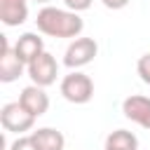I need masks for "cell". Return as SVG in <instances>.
I'll return each instance as SVG.
<instances>
[{
	"label": "cell",
	"instance_id": "obj_1",
	"mask_svg": "<svg viewBox=\"0 0 150 150\" xmlns=\"http://www.w3.org/2000/svg\"><path fill=\"white\" fill-rule=\"evenodd\" d=\"M35 23H38V30L49 38H80L84 28V21L77 12L52 7V5H45L38 12Z\"/></svg>",
	"mask_w": 150,
	"mask_h": 150
},
{
	"label": "cell",
	"instance_id": "obj_2",
	"mask_svg": "<svg viewBox=\"0 0 150 150\" xmlns=\"http://www.w3.org/2000/svg\"><path fill=\"white\" fill-rule=\"evenodd\" d=\"M61 96L68 103H75V105L89 103L91 96H94V82H91V77L87 73H80V70L68 73L61 80Z\"/></svg>",
	"mask_w": 150,
	"mask_h": 150
},
{
	"label": "cell",
	"instance_id": "obj_3",
	"mask_svg": "<svg viewBox=\"0 0 150 150\" xmlns=\"http://www.w3.org/2000/svg\"><path fill=\"white\" fill-rule=\"evenodd\" d=\"M35 120H38V117H33L19 101L5 103L2 110H0V124H2V129L9 131V134H19V136H21V134L30 131L33 124H35Z\"/></svg>",
	"mask_w": 150,
	"mask_h": 150
},
{
	"label": "cell",
	"instance_id": "obj_4",
	"mask_svg": "<svg viewBox=\"0 0 150 150\" xmlns=\"http://www.w3.org/2000/svg\"><path fill=\"white\" fill-rule=\"evenodd\" d=\"M98 54V45L94 38H75L63 54V66H68L70 70H77L87 63H91Z\"/></svg>",
	"mask_w": 150,
	"mask_h": 150
},
{
	"label": "cell",
	"instance_id": "obj_5",
	"mask_svg": "<svg viewBox=\"0 0 150 150\" xmlns=\"http://www.w3.org/2000/svg\"><path fill=\"white\" fill-rule=\"evenodd\" d=\"M26 73L30 77L33 84L38 87H49L56 82V75H59V63L56 59L49 54V52H42L38 59H33L28 66H26Z\"/></svg>",
	"mask_w": 150,
	"mask_h": 150
},
{
	"label": "cell",
	"instance_id": "obj_6",
	"mask_svg": "<svg viewBox=\"0 0 150 150\" xmlns=\"http://www.w3.org/2000/svg\"><path fill=\"white\" fill-rule=\"evenodd\" d=\"M23 68H26V63L19 59L14 47H9L7 35H0V82L9 84V82L19 80L23 75Z\"/></svg>",
	"mask_w": 150,
	"mask_h": 150
},
{
	"label": "cell",
	"instance_id": "obj_7",
	"mask_svg": "<svg viewBox=\"0 0 150 150\" xmlns=\"http://www.w3.org/2000/svg\"><path fill=\"white\" fill-rule=\"evenodd\" d=\"M122 112L127 120L141 124L143 129H150V98L141 94H131L122 101Z\"/></svg>",
	"mask_w": 150,
	"mask_h": 150
},
{
	"label": "cell",
	"instance_id": "obj_8",
	"mask_svg": "<svg viewBox=\"0 0 150 150\" xmlns=\"http://www.w3.org/2000/svg\"><path fill=\"white\" fill-rule=\"evenodd\" d=\"M19 103L33 115V117H40L49 110V96L45 91V87H38V84H28L21 89L19 94Z\"/></svg>",
	"mask_w": 150,
	"mask_h": 150
},
{
	"label": "cell",
	"instance_id": "obj_9",
	"mask_svg": "<svg viewBox=\"0 0 150 150\" xmlns=\"http://www.w3.org/2000/svg\"><path fill=\"white\" fill-rule=\"evenodd\" d=\"M14 52H16L19 59L28 66L33 59H38V56L45 52V40H42L38 33H23V35H19V40L14 42Z\"/></svg>",
	"mask_w": 150,
	"mask_h": 150
},
{
	"label": "cell",
	"instance_id": "obj_10",
	"mask_svg": "<svg viewBox=\"0 0 150 150\" xmlns=\"http://www.w3.org/2000/svg\"><path fill=\"white\" fill-rule=\"evenodd\" d=\"M28 19V0H0V21L5 26H21Z\"/></svg>",
	"mask_w": 150,
	"mask_h": 150
},
{
	"label": "cell",
	"instance_id": "obj_11",
	"mask_svg": "<svg viewBox=\"0 0 150 150\" xmlns=\"http://www.w3.org/2000/svg\"><path fill=\"white\" fill-rule=\"evenodd\" d=\"M30 136H33L38 150H63V148H66L63 134L56 131V129H52V127H42V129H38V131H33Z\"/></svg>",
	"mask_w": 150,
	"mask_h": 150
},
{
	"label": "cell",
	"instance_id": "obj_12",
	"mask_svg": "<svg viewBox=\"0 0 150 150\" xmlns=\"http://www.w3.org/2000/svg\"><path fill=\"white\" fill-rule=\"evenodd\" d=\"M105 150H138V138L127 129H115L105 138Z\"/></svg>",
	"mask_w": 150,
	"mask_h": 150
},
{
	"label": "cell",
	"instance_id": "obj_13",
	"mask_svg": "<svg viewBox=\"0 0 150 150\" xmlns=\"http://www.w3.org/2000/svg\"><path fill=\"white\" fill-rule=\"evenodd\" d=\"M136 70H138V75H141V80L150 87V52L148 54H143L141 59H138V63H136Z\"/></svg>",
	"mask_w": 150,
	"mask_h": 150
},
{
	"label": "cell",
	"instance_id": "obj_14",
	"mask_svg": "<svg viewBox=\"0 0 150 150\" xmlns=\"http://www.w3.org/2000/svg\"><path fill=\"white\" fill-rule=\"evenodd\" d=\"M9 150H38V145H35L33 136H19V138L9 145Z\"/></svg>",
	"mask_w": 150,
	"mask_h": 150
},
{
	"label": "cell",
	"instance_id": "obj_15",
	"mask_svg": "<svg viewBox=\"0 0 150 150\" xmlns=\"http://www.w3.org/2000/svg\"><path fill=\"white\" fill-rule=\"evenodd\" d=\"M63 5H66V9H73V12L80 14V12L91 7V0H63Z\"/></svg>",
	"mask_w": 150,
	"mask_h": 150
},
{
	"label": "cell",
	"instance_id": "obj_16",
	"mask_svg": "<svg viewBox=\"0 0 150 150\" xmlns=\"http://www.w3.org/2000/svg\"><path fill=\"white\" fill-rule=\"evenodd\" d=\"M108 9H122V7H127L129 5V0H101Z\"/></svg>",
	"mask_w": 150,
	"mask_h": 150
},
{
	"label": "cell",
	"instance_id": "obj_17",
	"mask_svg": "<svg viewBox=\"0 0 150 150\" xmlns=\"http://www.w3.org/2000/svg\"><path fill=\"white\" fill-rule=\"evenodd\" d=\"M35 2H42V5H47V2H49V0H35Z\"/></svg>",
	"mask_w": 150,
	"mask_h": 150
}]
</instances>
